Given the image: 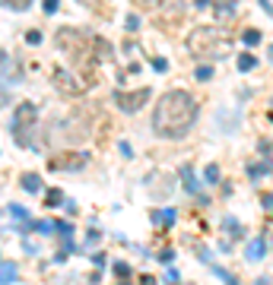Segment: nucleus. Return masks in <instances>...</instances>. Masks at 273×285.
Masks as SVG:
<instances>
[{
    "mask_svg": "<svg viewBox=\"0 0 273 285\" xmlns=\"http://www.w3.org/2000/svg\"><path fill=\"white\" fill-rule=\"evenodd\" d=\"M197 124V101L184 89H172L156 101L152 111V130L162 140H181L191 133V127Z\"/></svg>",
    "mask_w": 273,
    "mask_h": 285,
    "instance_id": "f257e3e1",
    "label": "nucleus"
},
{
    "mask_svg": "<svg viewBox=\"0 0 273 285\" xmlns=\"http://www.w3.org/2000/svg\"><path fill=\"white\" fill-rule=\"evenodd\" d=\"M226 41H223V32L213 29V25H203V29H194L191 38H187V51L194 57H213L216 51H223Z\"/></svg>",
    "mask_w": 273,
    "mask_h": 285,
    "instance_id": "f03ea898",
    "label": "nucleus"
},
{
    "mask_svg": "<svg viewBox=\"0 0 273 285\" xmlns=\"http://www.w3.org/2000/svg\"><path fill=\"white\" fill-rule=\"evenodd\" d=\"M35 120H38V108L32 105V101H22L19 108H16V114H13V140L19 143V146H32V127H35Z\"/></svg>",
    "mask_w": 273,
    "mask_h": 285,
    "instance_id": "7ed1b4c3",
    "label": "nucleus"
},
{
    "mask_svg": "<svg viewBox=\"0 0 273 285\" xmlns=\"http://www.w3.org/2000/svg\"><path fill=\"white\" fill-rule=\"evenodd\" d=\"M146 98H149V89H146V86H140V89H134V92H115V105L121 108V111H127V114L140 111Z\"/></svg>",
    "mask_w": 273,
    "mask_h": 285,
    "instance_id": "20e7f679",
    "label": "nucleus"
},
{
    "mask_svg": "<svg viewBox=\"0 0 273 285\" xmlns=\"http://www.w3.org/2000/svg\"><path fill=\"white\" fill-rule=\"evenodd\" d=\"M86 162H89V152H64V155H54L51 159V171H80V168H86Z\"/></svg>",
    "mask_w": 273,
    "mask_h": 285,
    "instance_id": "39448f33",
    "label": "nucleus"
},
{
    "mask_svg": "<svg viewBox=\"0 0 273 285\" xmlns=\"http://www.w3.org/2000/svg\"><path fill=\"white\" fill-rule=\"evenodd\" d=\"M264 254H267V241H264V238H251L248 247H245V257H248L251 263H258V260H264Z\"/></svg>",
    "mask_w": 273,
    "mask_h": 285,
    "instance_id": "423d86ee",
    "label": "nucleus"
},
{
    "mask_svg": "<svg viewBox=\"0 0 273 285\" xmlns=\"http://www.w3.org/2000/svg\"><path fill=\"white\" fill-rule=\"evenodd\" d=\"M54 80L61 83V89H64V92H73V95H76V92H83V86L76 83L70 73H64V70H57V73H54Z\"/></svg>",
    "mask_w": 273,
    "mask_h": 285,
    "instance_id": "0eeeda50",
    "label": "nucleus"
},
{
    "mask_svg": "<svg viewBox=\"0 0 273 285\" xmlns=\"http://www.w3.org/2000/svg\"><path fill=\"white\" fill-rule=\"evenodd\" d=\"M22 190H29V193H38L41 190V175H35V171H25V175L19 178Z\"/></svg>",
    "mask_w": 273,
    "mask_h": 285,
    "instance_id": "6e6552de",
    "label": "nucleus"
},
{
    "mask_svg": "<svg viewBox=\"0 0 273 285\" xmlns=\"http://www.w3.org/2000/svg\"><path fill=\"white\" fill-rule=\"evenodd\" d=\"M181 178H184V190H191V193L200 190V181H197V175H194L191 165H181Z\"/></svg>",
    "mask_w": 273,
    "mask_h": 285,
    "instance_id": "1a4fd4ad",
    "label": "nucleus"
},
{
    "mask_svg": "<svg viewBox=\"0 0 273 285\" xmlns=\"http://www.w3.org/2000/svg\"><path fill=\"white\" fill-rule=\"evenodd\" d=\"M152 222H156V225H172V222H175V209H172V206H168V209H156V212H152Z\"/></svg>",
    "mask_w": 273,
    "mask_h": 285,
    "instance_id": "9d476101",
    "label": "nucleus"
},
{
    "mask_svg": "<svg viewBox=\"0 0 273 285\" xmlns=\"http://www.w3.org/2000/svg\"><path fill=\"white\" fill-rule=\"evenodd\" d=\"M16 282V263H0V285Z\"/></svg>",
    "mask_w": 273,
    "mask_h": 285,
    "instance_id": "9b49d317",
    "label": "nucleus"
},
{
    "mask_svg": "<svg viewBox=\"0 0 273 285\" xmlns=\"http://www.w3.org/2000/svg\"><path fill=\"white\" fill-rule=\"evenodd\" d=\"M0 3H3L6 10H16V13H22V10H29V6H32V0H0Z\"/></svg>",
    "mask_w": 273,
    "mask_h": 285,
    "instance_id": "f8f14e48",
    "label": "nucleus"
},
{
    "mask_svg": "<svg viewBox=\"0 0 273 285\" xmlns=\"http://www.w3.org/2000/svg\"><path fill=\"white\" fill-rule=\"evenodd\" d=\"M254 64H258V57H254V54H242V57H238V70H242V73L254 70Z\"/></svg>",
    "mask_w": 273,
    "mask_h": 285,
    "instance_id": "ddd939ff",
    "label": "nucleus"
},
{
    "mask_svg": "<svg viewBox=\"0 0 273 285\" xmlns=\"http://www.w3.org/2000/svg\"><path fill=\"white\" fill-rule=\"evenodd\" d=\"M213 273H216V276H219V279H223L226 285H242V282H238V279H235V276H232V273H226V270H223V266H213Z\"/></svg>",
    "mask_w": 273,
    "mask_h": 285,
    "instance_id": "4468645a",
    "label": "nucleus"
},
{
    "mask_svg": "<svg viewBox=\"0 0 273 285\" xmlns=\"http://www.w3.org/2000/svg\"><path fill=\"white\" fill-rule=\"evenodd\" d=\"M223 228H226V231H232L235 238H242V225H238L232 215H226V219H223Z\"/></svg>",
    "mask_w": 273,
    "mask_h": 285,
    "instance_id": "2eb2a0df",
    "label": "nucleus"
},
{
    "mask_svg": "<svg viewBox=\"0 0 273 285\" xmlns=\"http://www.w3.org/2000/svg\"><path fill=\"white\" fill-rule=\"evenodd\" d=\"M10 67H13V60L6 57V51H0V80H6V73H10Z\"/></svg>",
    "mask_w": 273,
    "mask_h": 285,
    "instance_id": "dca6fc26",
    "label": "nucleus"
},
{
    "mask_svg": "<svg viewBox=\"0 0 273 285\" xmlns=\"http://www.w3.org/2000/svg\"><path fill=\"white\" fill-rule=\"evenodd\" d=\"M10 215H13L16 222H29V212H25V206H16V203H13V206H10Z\"/></svg>",
    "mask_w": 273,
    "mask_h": 285,
    "instance_id": "f3484780",
    "label": "nucleus"
},
{
    "mask_svg": "<svg viewBox=\"0 0 273 285\" xmlns=\"http://www.w3.org/2000/svg\"><path fill=\"white\" fill-rule=\"evenodd\" d=\"M242 41H245V45H258V41H261V32H258V29L242 32Z\"/></svg>",
    "mask_w": 273,
    "mask_h": 285,
    "instance_id": "a211bd4d",
    "label": "nucleus"
},
{
    "mask_svg": "<svg viewBox=\"0 0 273 285\" xmlns=\"http://www.w3.org/2000/svg\"><path fill=\"white\" fill-rule=\"evenodd\" d=\"M203 178H207V184H219V168H216V165H207Z\"/></svg>",
    "mask_w": 273,
    "mask_h": 285,
    "instance_id": "6ab92c4d",
    "label": "nucleus"
},
{
    "mask_svg": "<svg viewBox=\"0 0 273 285\" xmlns=\"http://www.w3.org/2000/svg\"><path fill=\"white\" fill-rule=\"evenodd\" d=\"M45 203H48V206H57V203H64V193H61V190H48Z\"/></svg>",
    "mask_w": 273,
    "mask_h": 285,
    "instance_id": "aec40b11",
    "label": "nucleus"
},
{
    "mask_svg": "<svg viewBox=\"0 0 273 285\" xmlns=\"http://www.w3.org/2000/svg\"><path fill=\"white\" fill-rule=\"evenodd\" d=\"M194 76H197L200 83H207V80H213V67H197V70H194Z\"/></svg>",
    "mask_w": 273,
    "mask_h": 285,
    "instance_id": "412c9836",
    "label": "nucleus"
},
{
    "mask_svg": "<svg viewBox=\"0 0 273 285\" xmlns=\"http://www.w3.org/2000/svg\"><path fill=\"white\" fill-rule=\"evenodd\" d=\"M115 276H118V279H127V276H131V266H127V263H115Z\"/></svg>",
    "mask_w": 273,
    "mask_h": 285,
    "instance_id": "4be33fe9",
    "label": "nucleus"
},
{
    "mask_svg": "<svg viewBox=\"0 0 273 285\" xmlns=\"http://www.w3.org/2000/svg\"><path fill=\"white\" fill-rule=\"evenodd\" d=\"M32 228H38L41 235H51V231H54V225H51V222H32Z\"/></svg>",
    "mask_w": 273,
    "mask_h": 285,
    "instance_id": "5701e85b",
    "label": "nucleus"
},
{
    "mask_svg": "<svg viewBox=\"0 0 273 285\" xmlns=\"http://www.w3.org/2000/svg\"><path fill=\"white\" fill-rule=\"evenodd\" d=\"M134 3H136V6H143V10H156L162 0H134Z\"/></svg>",
    "mask_w": 273,
    "mask_h": 285,
    "instance_id": "b1692460",
    "label": "nucleus"
},
{
    "mask_svg": "<svg viewBox=\"0 0 273 285\" xmlns=\"http://www.w3.org/2000/svg\"><path fill=\"white\" fill-rule=\"evenodd\" d=\"M25 41H29V45H38V41H41V32H38V29L25 32Z\"/></svg>",
    "mask_w": 273,
    "mask_h": 285,
    "instance_id": "393cba45",
    "label": "nucleus"
},
{
    "mask_svg": "<svg viewBox=\"0 0 273 285\" xmlns=\"http://www.w3.org/2000/svg\"><path fill=\"white\" fill-rule=\"evenodd\" d=\"M54 231H61V235H73V225H70V222H57Z\"/></svg>",
    "mask_w": 273,
    "mask_h": 285,
    "instance_id": "a878e982",
    "label": "nucleus"
},
{
    "mask_svg": "<svg viewBox=\"0 0 273 285\" xmlns=\"http://www.w3.org/2000/svg\"><path fill=\"white\" fill-rule=\"evenodd\" d=\"M159 260H162V263H165V266H168V263H172V260H175V250H172V247H168V250H162V254H159Z\"/></svg>",
    "mask_w": 273,
    "mask_h": 285,
    "instance_id": "bb28decb",
    "label": "nucleus"
},
{
    "mask_svg": "<svg viewBox=\"0 0 273 285\" xmlns=\"http://www.w3.org/2000/svg\"><path fill=\"white\" fill-rule=\"evenodd\" d=\"M152 70L165 73V70H168V64H165V60H162V57H152Z\"/></svg>",
    "mask_w": 273,
    "mask_h": 285,
    "instance_id": "cd10ccee",
    "label": "nucleus"
},
{
    "mask_svg": "<svg viewBox=\"0 0 273 285\" xmlns=\"http://www.w3.org/2000/svg\"><path fill=\"white\" fill-rule=\"evenodd\" d=\"M267 168H270V165H251V168H248V175H251V178H261Z\"/></svg>",
    "mask_w": 273,
    "mask_h": 285,
    "instance_id": "c85d7f7f",
    "label": "nucleus"
},
{
    "mask_svg": "<svg viewBox=\"0 0 273 285\" xmlns=\"http://www.w3.org/2000/svg\"><path fill=\"white\" fill-rule=\"evenodd\" d=\"M127 29H131V32L140 29V16H127Z\"/></svg>",
    "mask_w": 273,
    "mask_h": 285,
    "instance_id": "c756f323",
    "label": "nucleus"
},
{
    "mask_svg": "<svg viewBox=\"0 0 273 285\" xmlns=\"http://www.w3.org/2000/svg\"><path fill=\"white\" fill-rule=\"evenodd\" d=\"M57 6H61V0H45V13H57Z\"/></svg>",
    "mask_w": 273,
    "mask_h": 285,
    "instance_id": "7c9ffc66",
    "label": "nucleus"
},
{
    "mask_svg": "<svg viewBox=\"0 0 273 285\" xmlns=\"http://www.w3.org/2000/svg\"><path fill=\"white\" fill-rule=\"evenodd\" d=\"M86 244H89V247H96V244H99V231H92V228H89V241H86Z\"/></svg>",
    "mask_w": 273,
    "mask_h": 285,
    "instance_id": "2f4dec72",
    "label": "nucleus"
},
{
    "mask_svg": "<svg viewBox=\"0 0 273 285\" xmlns=\"http://www.w3.org/2000/svg\"><path fill=\"white\" fill-rule=\"evenodd\" d=\"M258 3L264 6V13H270V16H273V3H270V0H258Z\"/></svg>",
    "mask_w": 273,
    "mask_h": 285,
    "instance_id": "473e14b6",
    "label": "nucleus"
},
{
    "mask_svg": "<svg viewBox=\"0 0 273 285\" xmlns=\"http://www.w3.org/2000/svg\"><path fill=\"white\" fill-rule=\"evenodd\" d=\"M140 285H156V279H152V276H143V279H140Z\"/></svg>",
    "mask_w": 273,
    "mask_h": 285,
    "instance_id": "72a5a7b5",
    "label": "nucleus"
},
{
    "mask_svg": "<svg viewBox=\"0 0 273 285\" xmlns=\"http://www.w3.org/2000/svg\"><path fill=\"white\" fill-rule=\"evenodd\" d=\"M267 206H273V196H270V200H267Z\"/></svg>",
    "mask_w": 273,
    "mask_h": 285,
    "instance_id": "f704fd0d",
    "label": "nucleus"
},
{
    "mask_svg": "<svg viewBox=\"0 0 273 285\" xmlns=\"http://www.w3.org/2000/svg\"><path fill=\"white\" fill-rule=\"evenodd\" d=\"M124 285H127V282H124Z\"/></svg>",
    "mask_w": 273,
    "mask_h": 285,
    "instance_id": "c9c22d12",
    "label": "nucleus"
}]
</instances>
